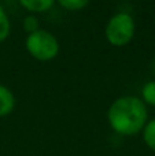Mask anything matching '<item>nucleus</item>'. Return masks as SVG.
<instances>
[{"label":"nucleus","mask_w":155,"mask_h":156,"mask_svg":"<svg viewBox=\"0 0 155 156\" xmlns=\"http://www.w3.org/2000/svg\"><path fill=\"white\" fill-rule=\"evenodd\" d=\"M146 105H153L155 107V81H148L142 88V97Z\"/></svg>","instance_id":"6e6552de"},{"label":"nucleus","mask_w":155,"mask_h":156,"mask_svg":"<svg viewBox=\"0 0 155 156\" xmlns=\"http://www.w3.org/2000/svg\"><path fill=\"white\" fill-rule=\"evenodd\" d=\"M136 34V22L129 12L121 11L110 16L104 27V36L110 45L125 47L132 43Z\"/></svg>","instance_id":"f03ea898"},{"label":"nucleus","mask_w":155,"mask_h":156,"mask_svg":"<svg viewBox=\"0 0 155 156\" xmlns=\"http://www.w3.org/2000/svg\"><path fill=\"white\" fill-rule=\"evenodd\" d=\"M22 29L27 33V34H32L36 30L40 29V22H38V18L34 15V14H29L23 18L22 21Z\"/></svg>","instance_id":"9d476101"},{"label":"nucleus","mask_w":155,"mask_h":156,"mask_svg":"<svg viewBox=\"0 0 155 156\" xmlns=\"http://www.w3.org/2000/svg\"><path fill=\"white\" fill-rule=\"evenodd\" d=\"M15 108V96L8 86L0 83V118L8 116Z\"/></svg>","instance_id":"20e7f679"},{"label":"nucleus","mask_w":155,"mask_h":156,"mask_svg":"<svg viewBox=\"0 0 155 156\" xmlns=\"http://www.w3.org/2000/svg\"><path fill=\"white\" fill-rule=\"evenodd\" d=\"M21 7H23L30 14H41L51 10L56 0H18Z\"/></svg>","instance_id":"39448f33"},{"label":"nucleus","mask_w":155,"mask_h":156,"mask_svg":"<svg viewBox=\"0 0 155 156\" xmlns=\"http://www.w3.org/2000/svg\"><path fill=\"white\" fill-rule=\"evenodd\" d=\"M25 48L33 59L38 62H49L59 54V41L51 32L38 29L32 34H27L25 40Z\"/></svg>","instance_id":"7ed1b4c3"},{"label":"nucleus","mask_w":155,"mask_h":156,"mask_svg":"<svg viewBox=\"0 0 155 156\" xmlns=\"http://www.w3.org/2000/svg\"><path fill=\"white\" fill-rule=\"evenodd\" d=\"M91 0H56V3L62 8L67 11H80L84 10Z\"/></svg>","instance_id":"1a4fd4ad"},{"label":"nucleus","mask_w":155,"mask_h":156,"mask_svg":"<svg viewBox=\"0 0 155 156\" xmlns=\"http://www.w3.org/2000/svg\"><path fill=\"white\" fill-rule=\"evenodd\" d=\"M11 32V22L10 16H8L7 11L4 10L2 4H0V44L4 43L8 38Z\"/></svg>","instance_id":"0eeeda50"},{"label":"nucleus","mask_w":155,"mask_h":156,"mask_svg":"<svg viewBox=\"0 0 155 156\" xmlns=\"http://www.w3.org/2000/svg\"><path fill=\"white\" fill-rule=\"evenodd\" d=\"M107 122L113 132L124 137L142 133L148 122L147 105L140 97L121 96L107 110Z\"/></svg>","instance_id":"f257e3e1"},{"label":"nucleus","mask_w":155,"mask_h":156,"mask_svg":"<svg viewBox=\"0 0 155 156\" xmlns=\"http://www.w3.org/2000/svg\"><path fill=\"white\" fill-rule=\"evenodd\" d=\"M142 136H143V141H144L146 145L151 151L155 152V118L148 119L144 129L142 130Z\"/></svg>","instance_id":"423d86ee"}]
</instances>
